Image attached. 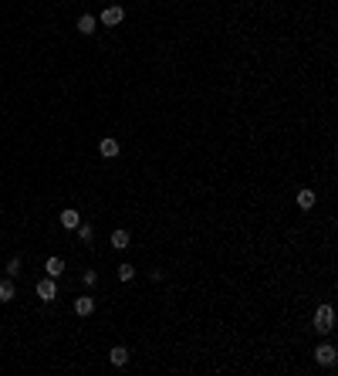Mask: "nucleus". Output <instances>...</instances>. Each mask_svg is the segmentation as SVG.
<instances>
[{
  "label": "nucleus",
  "mask_w": 338,
  "mask_h": 376,
  "mask_svg": "<svg viewBox=\"0 0 338 376\" xmlns=\"http://www.w3.org/2000/svg\"><path fill=\"white\" fill-rule=\"evenodd\" d=\"M21 274V258H11L7 261V278H17Z\"/></svg>",
  "instance_id": "nucleus-15"
},
{
  "label": "nucleus",
  "mask_w": 338,
  "mask_h": 376,
  "mask_svg": "<svg viewBox=\"0 0 338 376\" xmlns=\"http://www.w3.org/2000/svg\"><path fill=\"white\" fill-rule=\"evenodd\" d=\"M95 312V298H88V295H81V298H75V315H91Z\"/></svg>",
  "instance_id": "nucleus-6"
},
{
  "label": "nucleus",
  "mask_w": 338,
  "mask_h": 376,
  "mask_svg": "<svg viewBox=\"0 0 338 376\" xmlns=\"http://www.w3.org/2000/svg\"><path fill=\"white\" fill-rule=\"evenodd\" d=\"M315 190H301V194H298V207H301V210H311V207H315Z\"/></svg>",
  "instance_id": "nucleus-10"
},
{
  "label": "nucleus",
  "mask_w": 338,
  "mask_h": 376,
  "mask_svg": "<svg viewBox=\"0 0 338 376\" xmlns=\"http://www.w3.org/2000/svg\"><path fill=\"white\" fill-rule=\"evenodd\" d=\"M98 153H101V156H108V160H112V156H119V139L105 136V139L98 143Z\"/></svg>",
  "instance_id": "nucleus-7"
},
{
  "label": "nucleus",
  "mask_w": 338,
  "mask_h": 376,
  "mask_svg": "<svg viewBox=\"0 0 338 376\" xmlns=\"http://www.w3.org/2000/svg\"><path fill=\"white\" fill-rule=\"evenodd\" d=\"M112 248H119V251L129 248V230H125V227H119V230L112 234Z\"/></svg>",
  "instance_id": "nucleus-11"
},
{
  "label": "nucleus",
  "mask_w": 338,
  "mask_h": 376,
  "mask_svg": "<svg viewBox=\"0 0 338 376\" xmlns=\"http://www.w3.org/2000/svg\"><path fill=\"white\" fill-rule=\"evenodd\" d=\"M335 359H338L335 346H331V342H318V349H315V363H321V366H335Z\"/></svg>",
  "instance_id": "nucleus-2"
},
{
  "label": "nucleus",
  "mask_w": 338,
  "mask_h": 376,
  "mask_svg": "<svg viewBox=\"0 0 338 376\" xmlns=\"http://www.w3.org/2000/svg\"><path fill=\"white\" fill-rule=\"evenodd\" d=\"M14 295H17V292H14V278H4V281H0V302H11Z\"/></svg>",
  "instance_id": "nucleus-12"
},
{
  "label": "nucleus",
  "mask_w": 338,
  "mask_h": 376,
  "mask_svg": "<svg viewBox=\"0 0 338 376\" xmlns=\"http://www.w3.org/2000/svg\"><path fill=\"white\" fill-rule=\"evenodd\" d=\"M75 230H78V238H81V241H91V238H95V230H91V224H78Z\"/></svg>",
  "instance_id": "nucleus-16"
},
{
  "label": "nucleus",
  "mask_w": 338,
  "mask_h": 376,
  "mask_svg": "<svg viewBox=\"0 0 338 376\" xmlns=\"http://www.w3.org/2000/svg\"><path fill=\"white\" fill-rule=\"evenodd\" d=\"M315 329H318V332H331V329H335V308H331V305H318V312H315Z\"/></svg>",
  "instance_id": "nucleus-1"
},
{
  "label": "nucleus",
  "mask_w": 338,
  "mask_h": 376,
  "mask_svg": "<svg viewBox=\"0 0 338 376\" xmlns=\"http://www.w3.org/2000/svg\"><path fill=\"white\" fill-rule=\"evenodd\" d=\"M95 27H98V21L91 14H81L78 17V34H95Z\"/></svg>",
  "instance_id": "nucleus-8"
},
{
  "label": "nucleus",
  "mask_w": 338,
  "mask_h": 376,
  "mask_svg": "<svg viewBox=\"0 0 338 376\" xmlns=\"http://www.w3.org/2000/svg\"><path fill=\"white\" fill-rule=\"evenodd\" d=\"M108 359H112V366H129V349H125V346H115L112 353H108Z\"/></svg>",
  "instance_id": "nucleus-9"
},
{
  "label": "nucleus",
  "mask_w": 338,
  "mask_h": 376,
  "mask_svg": "<svg viewBox=\"0 0 338 376\" xmlns=\"http://www.w3.org/2000/svg\"><path fill=\"white\" fill-rule=\"evenodd\" d=\"M37 298H44V302H54V298H58V285H54V278H51V274L37 281Z\"/></svg>",
  "instance_id": "nucleus-3"
},
{
  "label": "nucleus",
  "mask_w": 338,
  "mask_h": 376,
  "mask_svg": "<svg viewBox=\"0 0 338 376\" xmlns=\"http://www.w3.org/2000/svg\"><path fill=\"white\" fill-rule=\"evenodd\" d=\"M122 17H125V11L119 7V4H112V7H105V11H101V24H105V27H115V24H122Z\"/></svg>",
  "instance_id": "nucleus-4"
},
{
  "label": "nucleus",
  "mask_w": 338,
  "mask_h": 376,
  "mask_svg": "<svg viewBox=\"0 0 338 376\" xmlns=\"http://www.w3.org/2000/svg\"><path fill=\"white\" fill-rule=\"evenodd\" d=\"M81 224V214L75 210V207H68V210H61V227H68V230H75Z\"/></svg>",
  "instance_id": "nucleus-5"
},
{
  "label": "nucleus",
  "mask_w": 338,
  "mask_h": 376,
  "mask_svg": "<svg viewBox=\"0 0 338 376\" xmlns=\"http://www.w3.org/2000/svg\"><path fill=\"white\" fill-rule=\"evenodd\" d=\"M44 271L51 274V278H58V274L65 271V261H61V258H47V264H44Z\"/></svg>",
  "instance_id": "nucleus-13"
},
{
  "label": "nucleus",
  "mask_w": 338,
  "mask_h": 376,
  "mask_svg": "<svg viewBox=\"0 0 338 376\" xmlns=\"http://www.w3.org/2000/svg\"><path fill=\"white\" fill-rule=\"evenodd\" d=\"M132 278H135L132 264H119V281H132Z\"/></svg>",
  "instance_id": "nucleus-14"
}]
</instances>
